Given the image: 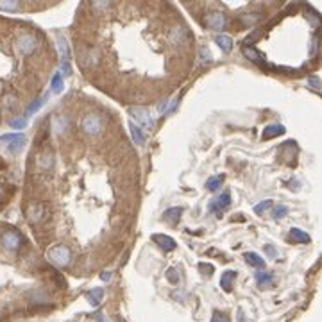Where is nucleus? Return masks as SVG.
Listing matches in <instances>:
<instances>
[{
    "label": "nucleus",
    "instance_id": "nucleus-1",
    "mask_svg": "<svg viewBox=\"0 0 322 322\" xmlns=\"http://www.w3.org/2000/svg\"><path fill=\"white\" fill-rule=\"evenodd\" d=\"M47 258L54 263V265L66 267V265H70L72 254H70V249L65 247V245H54V247H50L47 251Z\"/></svg>",
    "mask_w": 322,
    "mask_h": 322
},
{
    "label": "nucleus",
    "instance_id": "nucleus-2",
    "mask_svg": "<svg viewBox=\"0 0 322 322\" xmlns=\"http://www.w3.org/2000/svg\"><path fill=\"white\" fill-rule=\"evenodd\" d=\"M0 145H5L9 152L16 154L22 150V147L25 145V136L20 135V133H9V135H2L0 136Z\"/></svg>",
    "mask_w": 322,
    "mask_h": 322
},
{
    "label": "nucleus",
    "instance_id": "nucleus-3",
    "mask_svg": "<svg viewBox=\"0 0 322 322\" xmlns=\"http://www.w3.org/2000/svg\"><path fill=\"white\" fill-rule=\"evenodd\" d=\"M129 115H131L141 127H145V129H154V118H152V115H150V111L147 107L135 106L129 109Z\"/></svg>",
    "mask_w": 322,
    "mask_h": 322
},
{
    "label": "nucleus",
    "instance_id": "nucleus-4",
    "mask_svg": "<svg viewBox=\"0 0 322 322\" xmlns=\"http://www.w3.org/2000/svg\"><path fill=\"white\" fill-rule=\"evenodd\" d=\"M229 204H231V195H229V191H224L222 195H219L217 199H213V201H210V211H213L217 217H222V211L228 210Z\"/></svg>",
    "mask_w": 322,
    "mask_h": 322
},
{
    "label": "nucleus",
    "instance_id": "nucleus-5",
    "mask_svg": "<svg viewBox=\"0 0 322 322\" xmlns=\"http://www.w3.org/2000/svg\"><path fill=\"white\" fill-rule=\"evenodd\" d=\"M228 20H226V14L220 13V11H211V13L206 14V25L213 31H224Z\"/></svg>",
    "mask_w": 322,
    "mask_h": 322
},
{
    "label": "nucleus",
    "instance_id": "nucleus-6",
    "mask_svg": "<svg viewBox=\"0 0 322 322\" xmlns=\"http://www.w3.org/2000/svg\"><path fill=\"white\" fill-rule=\"evenodd\" d=\"M16 48L20 50V54L29 56V54H33V52L36 50V40H34V36H31V34H22V36L16 40Z\"/></svg>",
    "mask_w": 322,
    "mask_h": 322
},
{
    "label": "nucleus",
    "instance_id": "nucleus-7",
    "mask_svg": "<svg viewBox=\"0 0 322 322\" xmlns=\"http://www.w3.org/2000/svg\"><path fill=\"white\" fill-rule=\"evenodd\" d=\"M0 243H2L5 249L14 251V249L20 247V243H22V236H20L16 231H4V233H2V236H0Z\"/></svg>",
    "mask_w": 322,
    "mask_h": 322
},
{
    "label": "nucleus",
    "instance_id": "nucleus-8",
    "mask_svg": "<svg viewBox=\"0 0 322 322\" xmlns=\"http://www.w3.org/2000/svg\"><path fill=\"white\" fill-rule=\"evenodd\" d=\"M100 127H102V122H100V118L97 117V115H86L83 120V129L88 135H97L98 131H100Z\"/></svg>",
    "mask_w": 322,
    "mask_h": 322
},
{
    "label": "nucleus",
    "instance_id": "nucleus-9",
    "mask_svg": "<svg viewBox=\"0 0 322 322\" xmlns=\"http://www.w3.org/2000/svg\"><path fill=\"white\" fill-rule=\"evenodd\" d=\"M242 52H243V56L247 57V59H251L252 63H256L260 68H267V57L263 56L260 50H256V48H252V47H243Z\"/></svg>",
    "mask_w": 322,
    "mask_h": 322
},
{
    "label": "nucleus",
    "instance_id": "nucleus-10",
    "mask_svg": "<svg viewBox=\"0 0 322 322\" xmlns=\"http://www.w3.org/2000/svg\"><path fill=\"white\" fill-rule=\"evenodd\" d=\"M152 242L163 251H174L176 249V240L168 234H152Z\"/></svg>",
    "mask_w": 322,
    "mask_h": 322
},
{
    "label": "nucleus",
    "instance_id": "nucleus-11",
    "mask_svg": "<svg viewBox=\"0 0 322 322\" xmlns=\"http://www.w3.org/2000/svg\"><path fill=\"white\" fill-rule=\"evenodd\" d=\"M234 279H236V272H234V271L222 272V277H220V286H222L226 292H231V290H233V281Z\"/></svg>",
    "mask_w": 322,
    "mask_h": 322
},
{
    "label": "nucleus",
    "instance_id": "nucleus-12",
    "mask_svg": "<svg viewBox=\"0 0 322 322\" xmlns=\"http://www.w3.org/2000/svg\"><path fill=\"white\" fill-rule=\"evenodd\" d=\"M285 133V127L279 126V124H272V126H267L265 131H263V140H272L276 136H281Z\"/></svg>",
    "mask_w": 322,
    "mask_h": 322
},
{
    "label": "nucleus",
    "instance_id": "nucleus-13",
    "mask_svg": "<svg viewBox=\"0 0 322 322\" xmlns=\"http://www.w3.org/2000/svg\"><path fill=\"white\" fill-rule=\"evenodd\" d=\"M102 297H104L102 288H93V290H90V292H86V299H88V303L92 304L93 308H97L98 304L102 303Z\"/></svg>",
    "mask_w": 322,
    "mask_h": 322
},
{
    "label": "nucleus",
    "instance_id": "nucleus-14",
    "mask_svg": "<svg viewBox=\"0 0 322 322\" xmlns=\"http://www.w3.org/2000/svg\"><path fill=\"white\" fill-rule=\"evenodd\" d=\"M57 48L61 54V63H70V48L63 36H57Z\"/></svg>",
    "mask_w": 322,
    "mask_h": 322
},
{
    "label": "nucleus",
    "instance_id": "nucleus-15",
    "mask_svg": "<svg viewBox=\"0 0 322 322\" xmlns=\"http://www.w3.org/2000/svg\"><path fill=\"white\" fill-rule=\"evenodd\" d=\"M243 260H245L251 267H256V269H263V267H265V260H263L260 254H256V252H245V254H243Z\"/></svg>",
    "mask_w": 322,
    "mask_h": 322
},
{
    "label": "nucleus",
    "instance_id": "nucleus-16",
    "mask_svg": "<svg viewBox=\"0 0 322 322\" xmlns=\"http://www.w3.org/2000/svg\"><path fill=\"white\" fill-rule=\"evenodd\" d=\"M290 240H294V242H297V243H310V234L308 233H304L303 229H299V228H292L290 229Z\"/></svg>",
    "mask_w": 322,
    "mask_h": 322
},
{
    "label": "nucleus",
    "instance_id": "nucleus-17",
    "mask_svg": "<svg viewBox=\"0 0 322 322\" xmlns=\"http://www.w3.org/2000/svg\"><path fill=\"white\" fill-rule=\"evenodd\" d=\"M256 283L260 288H271L274 285V277L269 272H258L256 274Z\"/></svg>",
    "mask_w": 322,
    "mask_h": 322
},
{
    "label": "nucleus",
    "instance_id": "nucleus-18",
    "mask_svg": "<svg viewBox=\"0 0 322 322\" xmlns=\"http://www.w3.org/2000/svg\"><path fill=\"white\" fill-rule=\"evenodd\" d=\"M215 43H217L224 52H231V48H233V40H231L228 34H217V36H215Z\"/></svg>",
    "mask_w": 322,
    "mask_h": 322
},
{
    "label": "nucleus",
    "instance_id": "nucleus-19",
    "mask_svg": "<svg viewBox=\"0 0 322 322\" xmlns=\"http://www.w3.org/2000/svg\"><path fill=\"white\" fill-rule=\"evenodd\" d=\"M181 213H183V208H168L163 213V219L167 222H170V224H178L179 219H181Z\"/></svg>",
    "mask_w": 322,
    "mask_h": 322
},
{
    "label": "nucleus",
    "instance_id": "nucleus-20",
    "mask_svg": "<svg viewBox=\"0 0 322 322\" xmlns=\"http://www.w3.org/2000/svg\"><path fill=\"white\" fill-rule=\"evenodd\" d=\"M238 20H240V24H242L243 27H251V25L258 24V22L262 20V14H260V13H247V14H242Z\"/></svg>",
    "mask_w": 322,
    "mask_h": 322
},
{
    "label": "nucleus",
    "instance_id": "nucleus-21",
    "mask_svg": "<svg viewBox=\"0 0 322 322\" xmlns=\"http://www.w3.org/2000/svg\"><path fill=\"white\" fill-rule=\"evenodd\" d=\"M42 215H43V208L40 204L29 206L27 217H29V220H31V222H38V220L42 219Z\"/></svg>",
    "mask_w": 322,
    "mask_h": 322
},
{
    "label": "nucleus",
    "instance_id": "nucleus-22",
    "mask_svg": "<svg viewBox=\"0 0 322 322\" xmlns=\"http://www.w3.org/2000/svg\"><path fill=\"white\" fill-rule=\"evenodd\" d=\"M50 88L54 93H61V92H63V75H61L59 72H56V74L52 75Z\"/></svg>",
    "mask_w": 322,
    "mask_h": 322
},
{
    "label": "nucleus",
    "instance_id": "nucleus-23",
    "mask_svg": "<svg viewBox=\"0 0 322 322\" xmlns=\"http://www.w3.org/2000/svg\"><path fill=\"white\" fill-rule=\"evenodd\" d=\"M222 183H224V176H213V178H210L206 181V188L210 191H215L222 186Z\"/></svg>",
    "mask_w": 322,
    "mask_h": 322
},
{
    "label": "nucleus",
    "instance_id": "nucleus-24",
    "mask_svg": "<svg viewBox=\"0 0 322 322\" xmlns=\"http://www.w3.org/2000/svg\"><path fill=\"white\" fill-rule=\"evenodd\" d=\"M52 127H54V131L56 133H63L68 129V120L65 117H56L52 120Z\"/></svg>",
    "mask_w": 322,
    "mask_h": 322
},
{
    "label": "nucleus",
    "instance_id": "nucleus-25",
    "mask_svg": "<svg viewBox=\"0 0 322 322\" xmlns=\"http://www.w3.org/2000/svg\"><path fill=\"white\" fill-rule=\"evenodd\" d=\"M129 129H131V136H133V141H135L136 145H141L145 141V136L143 133H141V129L138 126H135V124H131L129 126Z\"/></svg>",
    "mask_w": 322,
    "mask_h": 322
},
{
    "label": "nucleus",
    "instance_id": "nucleus-26",
    "mask_svg": "<svg viewBox=\"0 0 322 322\" xmlns=\"http://www.w3.org/2000/svg\"><path fill=\"white\" fill-rule=\"evenodd\" d=\"M170 38H172L174 43H183L184 42V38H186V31L183 27H176L172 33H170Z\"/></svg>",
    "mask_w": 322,
    "mask_h": 322
},
{
    "label": "nucleus",
    "instance_id": "nucleus-27",
    "mask_svg": "<svg viewBox=\"0 0 322 322\" xmlns=\"http://www.w3.org/2000/svg\"><path fill=\"white\" fill-rule=\"evenodd\" d=\"M199 59H201L202 65H208V63H211V59H213L210 48L206 47V45H202V47L199 48Z\"/></svg>",
    "mask_w": 322,
    "mask_h": 322
},
{
    "label": "nucleus",
    "instance_id": "nucleus-28",
    "mask_svg": "<svg viewBox=\"0 0 322 322\" xmlns=\"http://www.w3.org/2000/svg\"><path fill=\"white\" fill-rule=\"evenodd\" d=\"M20 7V2L16 0H0V9L2 11H16Z\"/></svg>",
    "mask_w": 322,
    "mask_h": 322
},
{
    "label": "nucleus",
    "instance_id": "nucleus-29",
    "mask_svg": "<svg viewBox=\"0 0 322 322\" xmlns=\"http://www.w3.org/2000/svg\"><path fill=\"white\" fill-rule=\"evenodd\" d=\"M45 100H47V97H42V98H36L33 104H31V107L27 109V115H33V113L40 111L42 109V106L45 104Z\"/></svg>",
    "mask_w": 322,
    "mask_h": 322
},
{
    "label": "nucleus",
    "instance_id": "nucleus-30",
    "mask_svg": "<svg viewBox=\"0 0 322 322\" xmlns=\"http://www.w3.org/2000/svg\"><path fill=\"white\" fill-rule=\"evenodd\" d=\"M272 202H274V201H271V199H267V201H263V202H260V204H256V206H254V213L262 215L263 211L271 210V208H272Z\"/></svg>",
    "mask_w": 322,
    "mask_h": 322
},
{
    "label": "nucleus",
    "instance_id": "nucleus-31",
    "mask_svg": "<svg viewBox=\"0 0 322 322\" xmlns=\"http://www.w3.org/2000/svg\"><path fill=\"white\" fill-rule=\"evenodd\" d=\"M308 84L315 93L321 92V79H319V75H308Z\"/></svg>",
    "mask_w": 322,
    "mask_h": 322
},
{
    "label": "nucleus",
    "instance_id": "nucleus-32",
    "mask_svg": "<svg viewBox=\"0 0 322 322\" xmlns=\"http://www.w3.org/2000/svg\"><path fill=\"white\" fill-rule=\"evenodd\" d=\"M286 213H288V208H286L285 204L276 206L274 210H272V217H274V219H283Z\"/></svg>",
    "mask_w": 322,
    "mask_h": 322
},
{
    "label": "nucleus",
    "instance_id": "nucleus-33",
    "mask_svg": "<svg viewBox=\"0 0 322 322\" xmlns=\"http://www.w3.org/2000/svg\"><path fill=\"white\" fill-rule=\"evenodd\" d=\"M9 126L13 127V129H25V126H27V118L25 117L14 118V120L9 122Z\"/></svg>",
    "mask_w": 322,
    "mask_h": 322
},
{
    "label": "nucleus",
    "instance_id": "nucleus-34",
    "mask_svg": "<svg viewBox=\"0 0 322 322\" xmlns=\"http://www.w3.org/2000/svg\"><path fill=\"white\" fill-rule=\"evenodd\" d=\"M199 271H201L204 276H211L215 271V267L211 265V263H199Z\"/></svg>",
    "mask_w": 322,
    "mask_h": 322
},
{
    "label": "nucleus",
    "instance_id": "nucleus-35",
    "mask_svg": "<svg viewBox=\"0 0 322 322\" xmlns=\"http://www.w3.org/2000/svg\"><path fill=\"white\" fill-rule=\"evenodd\" d=\"M317 50H319V38L317 34L312 38V45H310V57H315L317 56Z\"/></svg>",
    "mask_w": 322,
    "mask_h": 322
},
{
    "label": "nucleus",
    "instance_id": "nucleus-36",
    "mask_svg": "<svg viewBox=\"0 0 322 322\" xmlns=\"http://www.w3.org/2000/svg\"><path fill=\"white\" fill-rule=\"evenodd\" d=\"M167 279L170 281V283H174V285H178V283H179L178 271H176V269H168V272H167Z\"/></svg>",
    "mask_w": 322,
    "mask_h": 322
},
{
    "label": "nucleus",
    "instance_id": "nucleus-37",
    "mask_svg": "<svg viewBox=\"0 0 322 322\" xmlns=\"http://www.w3.org/2000/svg\"><path fill=\"white\" fill-rule=\"evenodd\" d=\"M38 163L43 165L45 168H48L52 165V154H48V152H47V154H42V156H40V161H38Z\"/></svg>",
    "mask_w": 322,
    "mask_h": 322
},
{
    "label": "nucleus",
    "instance_id": "nucleus-38",
    "mask_svg": "<svg viewBox=\"0 0 322 322\" xmlns=\"http://www.w3.org/2000/svg\"><path fill=\"white\" fill-rule=\"evenodd\" d=\"M211 322H229V319L226 317L224 313L215 312V313H213V317H211Z\"/></svg>",
    "mask_w": 322,
    "mask_h": 322
},
{
    "label": "nucleus",
    "instance_id": "nucleus-39",
    "mask_svg": "<svg viewBox=\"0 0 322 322\" xmlns=\"http://www.w3.org/2000/svg\"><path fill=\"white\" fill-rule=\"evenodd\" d=\"M61 72L65 74V77L72 75V66H70V63H61ZM61 72H59V74H61Z\"/></svg>",
    "mask_w": 322,
    "mask_h": 322
},
{
    "label": "nucleus",
    "instance_id": "nucleus-40",
    "mask_svg": "<svg viewBox=\"0 0 322 322\" xmlns=\"http://www.w3.org/2000/svg\"><path fill=\"white\" fill-rule=\"evenodd\" d=\"M100 279H102V281H109V279H111V272H109V271L100 272Z\"/></svg>",
    "mask_w": 322,
    "mask_h": 322
},
{
    "label": "nucleus",
    "instance_id": "nucleus-41",
    "mask_svg": "<svg viewBox=\"0 0 322 322\" xmlns=\"http://www.w3.org/2000/svg\"><path fill=\"white\" fill-rule=\"evenodd\" d=\"M93 7L95 9H106V7H109V4H106V2H95Z\"/></svg>",
    "mask_w": 322,
    "mask_h": 322
},
{
    "label": "nucleus",
    "instance_id": "nucleus-42",
    "mask_svg": "<svg viewBox=\"0 0 322 322\" xmlns=\"http://www.w3.org/2000/svg\"><path fill=\"white\" fill-rule=\"evenodd\" d=\"M95 322H109V321H107V317H104V315H95Z\"/></svg>",
    "mask_w": 322,
    "mask_h": 322
},
{
    "label": "nucleus",
    "instance_id": "nucleus-43",
    "mask_svg": "<svg viewBox=\"0 0 322 322\" xmlns=\"http://www.w3.org/2000/svg\"><path fill=\"white\" fill-rule=\"evenodd\" d=\"M265 249H267V252H269V254H271V256H274V254H276L274 247H271V245H265Z\"/></svg>",
    "mask_w": 322,
    "mask_h": 322
}]
</instances>
